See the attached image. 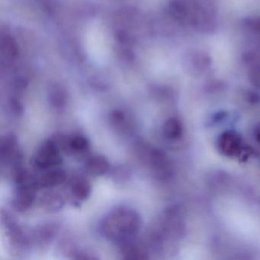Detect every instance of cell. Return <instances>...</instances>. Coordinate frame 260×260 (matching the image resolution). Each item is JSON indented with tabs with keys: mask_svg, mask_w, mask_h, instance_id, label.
Listing matches in <instances>:
<instances>
[{
	"mask_svg": "<svg viewBox=\"0 0 260 260\" xmlns=\"http://www.w3.org/2000/svg\"><path fill=\"white\" fill-rule=\"evenodd\" d=\"M59 226L56 223H47L39 225L31 232V243L44 246L49 244L58 233Z\"/></svg>",
	"mask_w": 260,
	"mask_h": 260,
	"instance_id": "9",
	"label": "cell"
},
{
	"mask_svg": "<svg viewBox=\"0 0 260 260\" xmlns=\"http://www.w3.org/2000/svg\"><path fill=\"white\" fill-rule=\"evenodd\" d=\"M142 225L138 211L127 207H120L109 212L100 226L102 234L109 241L122 244L133 241Z\"/></svg>",
	"mask_w": 260,
	"mask_h": 260,
	"instance_id": "1",
	"label": "cell"
},
{
	"mask_svg": "<svg viewBox=\"0 0 260 260\" xmlns=\"http://www.w3.org/2000/svg\"><path fill=\"white\" fill-rule=\"evenodd\" d=\"M67 174L64 170L59 168L46 170L40 177L37 178L38 188H53L63 183L66 180Z\"/></svg>",
	"mask_w": 260,
	"mask_h": 260,
	"instance_id": "10",
	"label": "cell"
},
{
	"mask_svg": "<svg viewBox=\"0 0 260 260\" xmlns=\"http://www.w3.org/2000/svg\"><path fill=\"white\" fill-rule=\"evenodd\" d=\"M111 175H112V179L117 183H124L130 179L132 172L129 167L121 165L114 169Z\"/></svg>",
	"mask_w": 260,
	"mask_h": 260,
	"instance_id": "17",
	"label": "cell"
},
{
	"mask_svg": "<svg viewBox=\"0 0 260 260\" xmlns=\"http://www.w3.org/2000/svg\"><path fill=\"white\" fill-rule=\"evenodd\" d=\"M40 204L48 212H56L62 209L64 205V199L60 193L48 191L41 197Z\"/></svg>",
	"mask_w": 260,
	"mask_h": 260,
	"instance_id": "14",
	"label": "cell"
},
{
	"mask_svg": "<svg viewBox=\"0 0 260 260\" xmlns=\"http://www.w3.org/2000/svg\"><path fill=\"white\" fill-rule=\"evenodd\" d=\"M111 126L117 132H127L132 129V121L125 112L121 110H114L109 115Z\"/></svg>",
	"mask_w": 260,
	"mask_h": 260,
	"instance_id": "15",
	"label": "cell"
},
{
	"mask_svg": "<svg viewBox=\"0 0 260 260\" xmlns=\"http://www.w3.org/2000/svg\"><path fill=\"white\" fill-rule=\"evenodd\" d=\"M61 150L71 152L73 154H83L89 150V140L83 135L59 136L54 139Z\"/></svg>",
	"mask_w": 260,
	"mask_h": 260,
	"instance_id": "8",
	"label": "cell"
},
{
	"mask_svg": "<svg viewBox=\"0 0 260 260\" xmlns=\"http://www.w3.org/2000/svg\"><path fill=\"white\" fill-rule=\"evenodd\" d=\"M36 184H22L16 185L12 199V206L19 212H25L31 208L36 199Z\"/></svg>",
	"mask_w": 260,
	"mask_h": 260,
	"instance_id": "6",
	"label": "cell"
},
{
	"mask_svg": "<svg viewBox=\"0 0 260 260\" xmlns=\"http://www.w3.org/2000/svg\"><path fill=\"white\" fill-rule=\"evenodd\" d=\"M217 147L222 155L228 157L237 156L241 153L242 141L236 132L226 131L219 136Z\"/></svg>",
	"mask_w": 260,
	"mask_h": 260,
	"instance_id": "7",
	"label": "cell"
},
{
	"mask_svg": "<svg viewBox=\"0 0 260 260\" xmlns=\"http://www.w3.org/2000/svg\"><path fill=\"white\" fill-rule=\"evenodd\" d=\"M66 95L60 91H55L51 95V105L55 109H60L66 105Z\"/></svg>",
	"mask_w": 260,
	"mask_h": 260,
	"instance_id": "18",
	"label": "cell"
},
{
	"mask_svg": "<svg viewBox=\"0 0 260 260\" xmlns=\"http://www.w3.org/2000/svg\"><path fill=\"white\" fill-rule=\"evenodd\" d=\"M162 132L167 139L171 141L179 139L183 133L182 121L179 118L174 117L169 118L164 123Z\"/></svg>",
	"mask_w": 260,
	"mask_h": 260,
	"instance_id": "16",
	"label": "cell"
},
{
	"mask_svg": "<svg viewBox=\"0 0 260 260\" xmlns=\"http://www.w3.org/2000/svg\"><path fill=\"white\" fill-rule=\"evenodd\" d=\"M22 150L19 148L17 137L8 134L3 137L0 141V160L3 164H7L12 169L22 165Z\"/></svg>",
	"mask_w": 260,
	"mask_h": 260,
	"instance_id": "5",
	"label": "cell"
},
{
	"mask_svg": "<svg viewBox=\"0 0 260 260\" xmlns=\"http://www.w3.org/2000/svg\"><path fill=\"white\" fill-rule=\"evenodd\" d=\"M255 138L257 142L260 144V124L256 127L255 131Z\"/></svg>",
	"mask_w": 260,
	"mask_h": 260,
	"instance_id": "19",
	"label": "cell"
},
{
	"mask_svg": "<svg viewBox=\"0 0 260 260\" xmlns=\"http://www.w3.org/2000/svg\"><path fill=\"white\" fill-rule=\"evenodd\" d=\"M86 170L93 176H103L110 171V164L106 156L94 155L87 159Z\"/></svg>",
	"mask_w": 260,
	"mask_h": 260,
	"instance_id": "12",
	"label": "cell"
},
{
	"mask_svg": "<svg viewBox=\"0 0 260 260\" xmlns=\"http://www.w3.org/2000/svg\"><path fill=\"white\" fill-rule=\"evenodd\" d=\"M1 217L3 224L7 230V240L12 252L16 255L25 254L32 244L31 237L8 213L3 211Z\"/></svg>",
	"mask_w": 260,
	"mask_h": 260,
	"instance_id": "3",
	"label": "cell"
},
{
	"mask_svg": "<svg viewBox=\"0 0 260 260\" xmlns=\"http://www.w3.org/2000/svg\"><path fill=\"white\" fill-rule=\"evenodd\" d=\"M138 144V156L148 164L153 176L158 180L168 179L172 174V167L167 155L160 150L152 148L143 142Z\"/></svg>",
	"mask_w": 260,
	"mask_h": 260,
	"instance_id": "2",
	"label": "cell"
},
{
	"mask_svg": "<svg viewBox=\"0 0 260 260\" xmlns=\"http://www.w3.org/2000/svg\"><path fill=\"white\" fill-rule=\"evenodd\" d=\"M71 193L76 200L84 202L89 199L92 193V185L87 179L83 176H78L71 182Z\"/></svg>",
	"mask_w": 260,
	"mask_h": 260,
	"instance_id": "13",
	"label": "cell"
},
{
	"mask_svg": "<svg viewBox=\"0 0 260 260\" xmlns=\"http://www.w3.org/2000/svg\"><path fill=\"white\" fill-rule=\"evenodd\" d=\"M120 254L125 259H147L149 258L148 249L144 245L138 244L133 241L120 244Z\"/></svg>",
	"mask_w": 260,
	"mask_h": 260,
	"instance_id": "11",
	"label": "cell"
},
{
	"mask_svg": "<svg viewBox=\"0 0 260 260\" xmlns=\"http://www.w3.org/2000/svg\"><path fill=\"white\" fill-rule=\"evenodd\" d=\"M61 149L54 139L45 141L36 152L33 164L39 170H48L61 165Z\"/></svg>",
	"mask_w": 260,
	"mask_h": 260,
	"instance_id": "4",
	"label": "cell"
}]
</instances>
